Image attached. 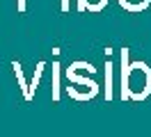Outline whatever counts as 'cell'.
I'll use <instances>...</instances> for the list:
<instances>
[{"mask_svg":"<svg viewBox=\"0 0 151 137\" xmlns=\"http://www.w3.org/2000/svg\"><path fill=\"white\" fill-rule=\"evenodd\" d=\"M151 94V69L144 62H135L131 64L128 71V80H126V89L119 94L124 100L133 98V100H142Z\"/></svg>","mask_w":151,"mask_h":137,"instance_id":"cell-1","label":"cell"},{"mask_svg":"<svg viewBox=\"0 0 151 137\" xmlns=\"http://www.w3.org/2000/svg\"><path fill=\"white\" fill-rule=\"evenodd\" d=\"M66 78H69V82L71 85H80V87H85L87 91H92V94H99V85H96L94 80H89V78H80L78 73H76V69H73V64L66 69Z\"/></svg>","mask_w":151,"mask_h":137,"instance_id":"cell-2","label":"cell"},{"mask_svg":"<svg viewBox=\"0 0 151 137\" xmlns=\"http://www.w3.org/2000/svg\"><path fill=\"white\" fill-rule=\"evenodd\" d=\"M119 5H122L126 11H144V9L151 5V0H119Z\"/></svg>","mask_w":151,"mask_h":137,"instance_id":"cell-3","label":"cell"},{"mask_svg":"<svg viewBox=\"0 0 151 137\" xmlns=\"http://www.w3.org/2000/svg\"><path fill=\"white\" fill-rule=\"evenodd\" d=\"M108 5V0H78V11H101Z\"/></svg>","mask_w":151,"mask_h":137,"instance_id":"cell-4","label":"cell"},{"mask_svg":"<svg viewBox=\"0 0 151 137\" xmlns=\"http://www.w3.org/2000/svg\"><path fill=\"white\" fill-rule=\"evenodd\" d=\"M114 94H112V62L108 60L105 62V98L110 100Z\"/></svg>","mask_w":151,"mask_h":137,"instance_id":"cell-5","label":"cell"},{"mask_svg":"<svg viewBox=\"0 0 151 137\" xmlns=\"http://www.w3.org/2000/svg\"><path fill=\"white\" fill-rule=\"evenodd\" d=\"M53 98H60V64L53 62Z\"/></svg>","mask_w":151,"mask_h":137,"instance_id":"cell-6","label":"cell"},{"mask_svg":"<svg viewBox=\"0 0 151 137\" xmlns=\"http://www.w3.org/2000/svg\"><path fill=\"white\" fill-rule=\"evenodd\" d=\"M62 11H69V0H62Z\"/></svg>","mask_w":151,"mask_h":137,"instance_id":"cell-7","label":"cell"}]
</instances>
